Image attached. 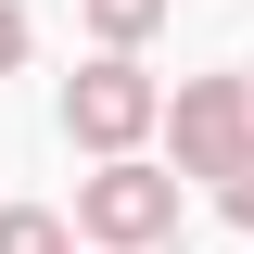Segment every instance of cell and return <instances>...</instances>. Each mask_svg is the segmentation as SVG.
<instances>
[{"instance_id": "obj_3", "label": "cell", "mask_w": 254, "mask_h": 254, "mask_svg": "<svg viewBox=\"0 0 254 254\" xmlns=\"http://www.w3.org/2000/svg\"><path fill=\"white\" fill-rule=\"evenodd\" d=\"M165 140H178V178H229L254 140V89L242 76H190L178 102H165Z\"/></svg>"}, {"instance_id": "obj_6", "label": "cell", "mask_w": 254, "mask_h": 254, "mask_svg": "<svg viewBox=\"0 0 254 254\" xmlns=\"http://www.w3.org/2000/svg\"><path fill=\"white\" fill-rule=\"evenodd\" d=\"M216 203H229V216L254 229V140H242V165H229V178H216Z\"/></svg>"}, {"instance_id": "obj_8", "label": "cell", "mask_w": 254, "mask_h": 254, "mask_svg": "<svg viewBox=\"0 0 254 254\" xmlns=\"http://www.w3.org/2000/svg\"><path fill=\"white\" fill-rule=\"evenodd\" d=\"M242 89H254V76H242Z\"/></svg>"}, {"instance_id": "obj_5", "label": "cell", "mask_w": 254, "mask_h": 254, "mask_svg": "<svg viewBox=\"0 0 254 254\" xmlns=\"http://www.w3.org/2000/svg\"><path fill=\"white\" fill-rule=\"evenodd\" d=\"M0 254H76V242H64V216H38V203H0Z\"/></svg>"}, {"instance_id": "obj_2", "label": "cell", "mask_w": 254, "mask_h": 254, "mask_svg": "<svg viewBox=\"0 0 254 254\" xmlns=\"http://www.w3.org/2000/svg\"><path fill=\"white\" fill-rule=\"evenodd\" d=\"M153 115H165V89H153V76H140L127 51H102L89 76L64 89V127H76L102 165H115V153H140V140H153Z\"/></svg>"}, {"instance_id": "obj_7", "label": "cell", "mask_w": 254, "mask_h": 254, "mask_svg": "<svg viewBox=\"0 0 254 254\" xmlns=\"http://www.w3.org/2000/svg\"><path fill=\"white\" fill-rule=\"evenodd\" d=\"M13 64H26V13L0 0V76H13Z\"/></svg>"}, {"instance_id": "obj_1", "label": "cell", "mask_w": 254, "mask_h": 254, "mask_svg": "<svg viewBox=\"0 0 254 254\" xmlns=\"http://www.w3.org/2000/svg\"><path fill=\"white\" fill-rule=\"evenodd\" d=\"M76 229H89L102 254L165 242V229H178V178H165V165H140V153H115L102 178H76Z\"/></svg>"}, {"instance_id": "obj_4", "label": "cell", "mask_w": 254, "mask_h": 254, "mask_svg": "<svg viewBox=\"0 0 254 254\" xmlns=\"http://www.w3.org/2000/svg\"><path fill=\"white\" fill-rule=\"evenodd\" d=\"M89 26H102V51H140L165 26V0H89Z\"/></svg>"}]
</instances>
